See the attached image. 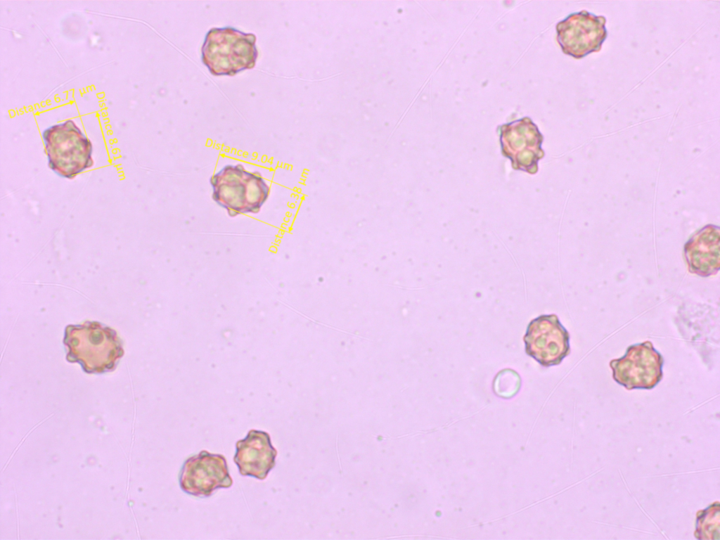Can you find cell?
Listing matches in <instances>:
<instances>
[{"mask_svg":"<svg viewBox=\"0 0 720 540\" xmlns=\"http://www.w3.org/2000/svg\"><path fill=\"white\" fill-rule=\"evenodd\" d=\"M63 343L66 359L77 362L90 373L110 371L124 354L115 330L96 321H86L65 328Z\"/></svg>","mask_w":720,"mask_h":540,"instance_id":"obj_1","label":"cell"},{"mask_svg":"<svg viewBox=\"0 0 720 540\" xmlns=\"http://www.w3.org/2000/svg\"><path fill=\"white\" fill-rule=\"evenodd\" d=\"M255 34L231 26L212 27L201 46V61L214 76H234L255 67L258 50Z\"/></svg>","mask_w":720,"mask_h":540,"instance_id":"obj_2","label":"cell"},{"mask_svg":"<svg viewBox=\"0 0 720 540\" xmlns=\"http://www.w3.org/2000/svg\"><path fill=\"white\" fill-rule=\"evenodd\" d=\"M212 198L228 214H257L268 199L270 188L262 175L240 165H227L210 180Z\"/></svg>","mask_w":720,"mask_h":540,"instance_id":"obj_3","label":"cell"},{"mask_svg":"<svg viewBox=\"0 0 720 540\" xmlns=\"http://www.w3.org/2000/svg\"><path fill=\"white\" fill-rule=\"evenodd\" d=\"M49 168L72 179L94 165L91 141L72 120L53 124L41 134Z\"/></svg>","mask_w":720,"mask_h":540,"instance_id":"obj_4","label":"cell"},{"mask_svg":"<svg viewBox=\"0 0 720 540\" xmlns=\"http://www.w3.org/2000/svg\"><path fill=\"white\" fill-rule=\"evenodd\" d=\"M664 359L651 341L627 347L625 354L612 359V378L626 390L654 388L662 379Z\"/></svg>","mask_w":720,"mask_h":540,"instance_id":"obj_5","label":"cell"},{"mask_svg":"<svg viewBox=\"0 0 720 540\" xmlns=\"http://www.w3.org/2000/svg\"><path fill=\"white\" fill-rule=\"evenodd\" d=\"M606 18L586 10L572 13L556 24L557 41L562 52L574 58L599 52L608 32Z\"/></svg>","mask_w":720,"mask_h":540,"instance_id":"obj_6","label":"cell"},{"mask_svg":"<svg viewBox=\"0 0 720 540\" xmlns=\"http://www.w3.org/2000/svg\"><path fill=\"white\" fill-rule=\"evenodd\" d=\"M523 340L526 354L544 367L559 365L570 353V334L555 314L532 319Z\"/></svg>","mask_w":720,"mask_h":540,"instance_id":"obj_7","label":"cell"},{"mask_svg":"<svg viewBox=\"0 0 720 540\" xmlns=\"http://www.w3.org/2000/svg\"><path fill=\"white\" fill-rule=\"evenodd\" d=\"M179 483L188 495L205 498L233 484L225 457L205 450L186 459L179 474Z\"/></svg>","mask_w":720,"mask_h":540,"instance_id":"obj_8","label":"cell"},{"mask_svg":"<svg viewBox=\"0 0 720 540\" xmlns=\"http://www.w3.org/2000/svg\"><path fill=\"white\" fill-rule=\"evenodd\" d=\"M502 154L510 158L514 168L532 172L543 158V135L529 117L498 127Z\"/></svg>","mask_w":720,"mask_h":540,"instance_id":"obj_9","label":"cell"},{"mask_svg":"<svg viewBox=\"0 0 720 540\" xmlns=\"http://www.w3.org/2000/svg\"><path fill=\"white\" fill-rule=\"evenodd\" d=\"M276 455L269 433L250 430L245 438L237 441L233 461L241 475L263 480L274 468Z\"/></svg>","mask_w":720,"mask_h":540,"instance_id":"obj_10","label":"cell"},{"mask_svg":"<svg viewBox=\"0 0 720 540\" xmlns=\"http://www.w3.org/2000/svg\"><path fill=\"white\" fill-rule=\"evenodd\" d=\"M720 229L707 224L694 233L684 245L688 271L701 277L716 274L720 269Z\"/></svg>","mask_w":720,"mask_h":540,"instance_id":"obj_11","label":"cell"},{"mask_svg":"<svg viewBox=\"0 0 720 540\" xmlns=\"http://www.w3.org/2000/svg\"><path fill=\"white\" fill-rule=\"evenodd\" d=\"M719 503L716 501L697 513L695 532L696 539H719Z\"/></svg>","mask_w":720,"mask_h":540,"instance_id":"obj_12","label":"cell"},{"mask_svg":"<svg viewBox=\"0 0 720 540\" xmlns=\"http://www.w3.org/2000/svg\"><path fill=\"white\" fill-rule=\"evenodd\" d=\"M520 387L519 375L513 370L501 371L494 382V390L499 397L510 398L514 396Z\"/></svg>","mask_w":720,"mask_h":540,"instance_id":"obj_13","label":"cell"}]
</instances>
